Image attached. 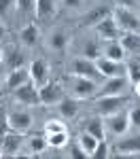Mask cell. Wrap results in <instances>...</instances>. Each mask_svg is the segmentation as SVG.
Masks as SVG:
<instances>
[{
    "label": "cell",
    "instance_id": "obj_25",
    "mask_svg": "<svg viewBox=\"0 0 140 159\" xmlns=\"http://www.w3.org/2000/svg\"><path fill=\"white\" fill-rule=\"evenodd\" d=\"M66 45H68V36L64 34L62 30H55V32L51 34V38H49V47L53 51H64Z\"/></svg>",
    "mask_w": 140,
    "mask_h": 159
},
{
    "label": "cell",
    "instance_id": "obj_8",
    "mask_svg": "<svg viewBox=\"0 0 140 159\" xmlns=\"http://www.w3.org/2000/svg\"><path fill=\"white\" fill-rule=\"evenodd\" d=\"M106 127L113 136H125L127 129H129V119H127V112L119 110L115 115H108L106 117Z\"/></svg>",
    "mask_w": 140,
    "mask_h": 159
},
{
    "label": "cell",
    "instance_id": "obj_29",
    "mask_svg": "<svg viewBox=\"0 0 140 159\" xmlns=\"http://www.w3.org/2000/svg\"><path fill=\"white\" fill-rule=\"evenodd\" d=\"M28 144H30V151H32L34 155H38V153H43V151L47 148V138H45V136H32Z\"/></svg>",
    "mask_w": 140,
    "mask_h": 159
},
{
    "label": "cell",
    "instance_id": "obj_15",
    "mask_svg": "<svg viewBox=\"0 0 140 159\" xmlns=\"http://www.w3.org/2000/svg\"><path fill=\"white\" fill-rule=\"evenodd\" d=\"M113 11L108 9V7H96V9H91V11L85 15V19L81 21V24L85 25V28H93V25H98L100 21H104L106 17H111Z\"/></svg>",
    "mask_w": 140,
    "mask_h": 159
},
{
    "label": "cell",
    "instance_id": "obj_31",
    "mask_svg": "<svg viewBox=\"0 0 140 159\" xmlns=\"http://www.w3.org/2000/svg\"><path fill=\"white\" fill-rule=\"evenodd\" d=\"M108 155H111V153H108V144H106V140H100L98 147L93 148V153H91L89 157H91V159H106Z\"/></svg>",
    "mask_w": 140,
    "mask_h": 159
},
{
    "label": "cell",
    "instance_id": "obj_22",
    "mask_svg": "<svg viewBox=\"0 0 140 159\" xmlns=\"http://www.w3.org/2000/svg\"><path fill=\"white\" fill-rule=\"evenodd\" d=\"M34 13H36V17H40V19H49V17L55 15V2L53 0H36Z\"/></svg>",
    "mask_w": 140,
    "mask_h": 159
},
{
    "label": "cell",
    "instance_id": "obj_13",
    "mask_svg": "<svg viewBox=\"0 0 140 159\" xmlns=\"http://www.w3.org/2000/svg\"><path fill=\"white\" fill-rule=\"evenodd\" d=\"M9 127L15 132H28L32 127V115L28 110H15L9 112Z\"/></svg>",
    "mask_w": 140,
    "mask_h": 159
},
{
    "label": "cell",
    "instance_id": "obj_9",
    "mask_svg": "<svg viewBox=\"0 0 140 159\" xmlns=\"http://www.w3.org/2000/svg\"><path fill=\"white\" fill-rule=\"evenodd\" d=\"M38 96H40V104H47V106H53L64 98L60 83H53V81H47L43 87H38Z\"/></svg>",
    "mask_w": 140,
    "mask_h": 159
},
{
    "label": "cell",
    "instance_id": "obj_6",
    "mask_svg": "<svg viewBox=\"0 0 140 159\" xmlns=\"http://www.w3.org/2000/svg\"><path fill=\"white\" fill-rule=\"evenodd\" d=\"M13 96L17 102H21L25 106H38L40 104V96H38V87L32 83V81H28L24 83L21 87H17L15 91H13Z\"/></svg>",
    "mask_w": 140,
    "mask_h": 159
},
{
    "label": "cell",
    "instance_id": "obj_3",
    "mask_svg": "<svg viewBox=\"0 0 140 159\" xmlns=\"http://www.w3.org/2000/svg\"><path fill=\"white\" fill-rule=\"evenodd\" d=\"M127 98H123V96H102V98H96V112L100 117H108V115L123 110Z\"/></svg>",
    "mask_w": 140,
    "mask_h": 159
},
{
    "label": "cell",
    "instance_id": "obj_20",
    "mask_svg": "<svg viewBox=\"0 0 140 159\" xmlns=\"http://www.w3.org/2000/svg\"><path fill=\"white\" fill-rule=\"evenodd\" d=\"M19 40L24 43V47H34L38 43V28L36 24H28L19 30Z\"/></svg>",
    "mask_w": 140,
    "mask_h": 159
},
{
    "label": "cell",
    "instance_id": "obj_21",
    "mask_svg": "<svg viewBox=\"0 0 140 159\" xmlns=\"http://www.w3.org/2000/svg\"><path fill=\"white\" fill-rule=\"evenodd\" d=\"M119 43H121V47L125 49V53H136V51H140V34H136V32L121 34Z\"/></svg>",
    "mask_w": 140,
    "mask_h": 159
},
{
    "label": "cell",
    "instance_id": "obj_43",
    "mask_svg": "<svg viewBox=\"0 0 140 159\" xmlns=\"http://www.w3.org/2000/svg\"><path fill=\"white\" fill-rule=\"evenodd\" d=\"M0 157H2V147H0Z\"/></svg>",
    "mask_w": 140,
    "mask_h": 159
},
{
    "label": "cell",
    "instance_id": "obj_4",
    "mask_svg": "<svg viewBox=\"0 0 140 159\" xmlns=\"http://www.w3.org/2000/svg\"><path fill=\"white\" fill-rule=\"evenodd\" d=\"M70 72L75 74V76H85V79H91V81H100L104 79L98 70V66H96V61L87 60V57H75L72 64H70Z\"/></svg>",
    "mask_w": 140,
    "mask_h": 159
},
{
    "label": "cell",
    "instance_id": "obj_12",
    "mask_svg": "<svg viewBox=\"0 0 140 159\" xmlns=\"http://www.w3.org/2000/svg\"><path fill=\"white\" fill-rule=\"evenodd\" d=\"M28 70H30V81L36 87H43L49 81V68H47V61L45 60H34Z\"/></svg>",
    "mask_w": 140,
    "mask_h": 159
},
{
    "label": "cell",
    "instance_id": "obj_35",
    "mask_svg": "<svg viewBox=\"0 0 140 159\" xmlns=\"http://www.w3.org/2000/svg\"><path fill=\"white\" fill-rule=\"evenodd\" d=\"M13 7H15V0H0V17H7Z\"/></svg>",
    "mask_w": 140,
    "mask_h": 159
},
{
    "label": "cell",
    "instance_id": "obj_39",
    "mask_svg": "<svg viewBox=\"0 0 140 159\" xmlns=\"http://www.w3.org/2000/svg\"><path fill=\"white\" fill-rule=\"evenodd\" d=\"M4 34H7V28L0 24V40H2V36H4Z\"/></svg>",
    "mask_w": 140,
    "mask_h": 159
},
{
    "label": "cell",
    "instance_id": "obj_5",
    "mask_svg": "<svg viewBox=\"0 0 140 159\" xmlns=\"http://www.w3.org/2000/svg\"><path fill=\"white\" fill-rule=\"evenodd\" d=\"M127 87V79L125 74H119V76H108L104 79V85L98 87V93L93 98H102V96H121Z\"/></svg>",
    "mask_w": 140,
    "mask_h": 159
},
{
    "label": "cell",
    "instance_id": "obj_7",
    "mask_svg": "<svg viewBox=\"0 0 140 159\" xmlns=\"http://www.w3.org/2000/svg\"><path fill=\"white\" fill-rule=\"evenodd\" d=\"M21 144H24V132H15V129H9L7 134L0 138L2 155H9V157H15V155L19 153Z\"/></svg>",
    "mask_w": 140,
    "mask_h": 159
},
{
    "label": "cell",
    "instance_id": "obj_17",
    "mask_svg": "<svg viewBox=\"0 0 140 159\" xmlns=\"http://www.w3.org/2000/svg\"><path fill=\"white\" fill-rule=\"evenodd\" d=\"M55 106H57L60 117H64V119H72L76 112H79V100L76 98H62Z\"/></svg>",
    "mask_w": 140,
    "mask_h": 159
},
{
    "label": "cell",
    "instance_id": "obj_1",
    "mask_svg": "<svg viewBox=\"0 0 140 159\" xmlns=\"http://www.w3.org/2000/svg\"><path fill=\"white\" fill-rule=\"evenodd\" d=\"M113 19H115V24L119 25L121 32H136V34H140V17L132 9L117 7L113 11Z\"/></svg>",
    "mask_w": 140,
    "mask_h": 159
},
{
    "label": "cell",
    "instance_id": "obj_19",
    "mask_svg": "<svg viewBox=\"0 0 140 159\" xmlns=\"http://www.w3.org/2000/svg\"><path fill=\"white\" fill-rule=\"evenodd\" d=\"M117 151H119V155H136V153H140V136H127L125 140H119Z\"/></svg>",
    "mask_w": 140,
    "mask_h": 159
},
{
    "label": "cell",
    "instance_id": "obj_10",
    "mask_svg": "<svg viewBox=\"0 0 140 159\" xmlns=\"http://www.w3.org/2000/svg\"><path fill=\"white\" fill-rule=\"evenodd\" d=\"M96 66H98V70L104 79H108V76H119V74H125V66H123V61H113L108 60V57H98L96 60Z\"/></svg>",
    "mask_w": 140,
    "mask_h": 159
},
{
    "label": "cell",
    "instance_id": "obj_34",
    "mask_svg": "<svg viewBox=\"0 0 140 159\" xmlns=\"http://www.w3.org/2000/svg\"><path fill=\"white\" fill-rule=\"evenodd\" d=\"M34 4H36V0H15V7H17V11H32L34 9Z\"/></svg>",
    "mask_w": 140,
    "mask_h": 159
},
{
    "label": "cell",
    "instance_id": "obj_38",
    "mask_svg": "<svg viewBox=\"0 0 140 159\" xmlns=\"http://www.w3.org/2000/svg\"><path fill=\"white\" fill-rule=\"evenodd\" d=\"M81 2H83V0H64V7H68V9H79Z\"/></svg>",
    "mask_w": 140,
    "mask_h": 159
},
{
    "label": "cell",
    "instance_id": "obj_28",
    "mask_svg": "<svg viewBox=\"0 0 140 159\" xmlns=\"http://www.w3.org/2000/svg\"><path fill=\"white\" fill-rule=\"evenodd\" d=\"M125 74H127V81L132 85L140 83V61L138 60H132L129 64L125 66Z\"/></svg>",
    "mask_w": 140,
    "mask_h": 159
},
{
    "label": "cell",
    "instance_id": "obj_37",
    "mask_svg": "<svg viewBox=\"0 0 140 159\" xmlns=\"http://www.w3.org/2000/svg\"><path fill=\"white\" fill-rule=\"evenodd\" d=\"M117 2V7H123V9H132V7H136V2L138 0H115Z\"/></svg>",
    "mask_w": 140,
    "mask_h": 159
},
{
    "label": "cell",
    "instance_id": "obj_24",
    "mask_svg": "<svg viewBox=\"0 0 140 159\" xmlns=\"http://www.w3.org/2000/svg\"><path fill=\"white\" fill-rule=\"evenodd\" d=\"M102 53H104V49H102V45H98L96 40H89L87 45L83 47V57H87V60H91V61H96L98 57H102Z\"/></svg>",
    "mask_w": 140,
    "mask_h": 159
},
{
    "label": "cell",
    "instance_id": "obj_40",
    "mask_svg": "<svg viewBox=\"0 0 140 159\" xmlns=\"http://www.w3.org/2000/svg\"><path fill=\"white\" fill-rule=\"evenodd\" d=\"M134 89H136V93H138V98H140V83H136V85H134Z\"/></svg>",
    "mask_w": 140,
    "mask_h": 159
},
{
    "label": "cell",
    "instance_id": "obj_26",
    "mask_svg": "<svg viewBox=\"0 0 140 159\" xmlns=\"http://www.w3.org/2000/svg\"><path fill=\"white\" fill-rule=\"evenodd\" d=\"M47 138V147L51 148H62L68 142V132H57V134H45Z\"/></svg>",
    "mask_w": 140,
    "mask_h": 159
},
{
    "label": "cell",
    "instance_id": "obj_16",
    "mask_svg": "<svg viewBox=\"0 0 140 159\" xmlns=\"http://www.w3.org/2000/svg\"><path fill=\"white\" fill-rule=\"evenodd\" d=\"M4 64H7L9 70H19L25 66V53L19 51L17 47H9L4 53Z\"/></svg>",
    "mask_w": 140,
    "mask_h": 159
},
{
    "label": "cell",
    "instance_id": "obj_33",
    "mask_svg": "<svg viewBox=\"0 0 140 159\" xmlns=\"http://www.w3.org/2000/svg\"><path fill=\"white\" fill-rule=\"evenodd\" d=\"M9 129H11V127H9V112L0 106V138L7 134Z\"/></svg>",
    "mask_w": 140,
    "mask_h": 159
},
{
    "label": "cell",
    "instance_id": "obj_11",
    "mask_svg": "<svg viewBox=\"0 0 140 159\" xmlns=\"http://www.w3.org/2000/svg\"><path fill=\"white\" fill-rule=\"evenodd\" d=\"M93 28H96L98 36L104 38V40H119V38H121V30H119V25L115 24L113 15L106 17L104 21H100L98 25H93Z\"/></svg>",
    "mask_w": 140,
    "mask_h": 159
},
{
    "label": "cell",
    "instance_id": "obj_23",
    "mask_svg": "<svg viewBox=\"0 0 140 159\" xmlns=\"http://www.w3.org/2000/svg\"><path fill=\"white\" fill-rule=\"evenodd\" d=\"M85 132L87 134H91L96 140H106V129H104V121H102L100 117H96V119H91V121H87V125H85Z\"/></svg>",
    "mask_w": 140,
    "mask_h": 159
},
{
    "label": "cell",
    "instance_id": "obj_36",
    "mask_svg": "<svg viewBox=\"0 0 140 159\" xmlns=\"http://www.w3.org/2000/svg\"><path fill=\"white\" fill-rule=\"evenodd\" d=\"M70 157H75V159H87V153L81 148V144H75V147L70 148Z\"/></svg>",
    "mask_w": 140,
    "mask_h": 159
},
{
    "label": "cell",
    "instance_id": "obj_18",
    "mask_svg": "<svg viewBox=\"0 0 140 159\" xmlns=\"http://www.w3.org/2000/svg\"><path fill=\"white\" fill-rule=\"evenodd\" d=\"M102 49H104V53H102V55H104V57H108V60H113V61H123L125 60V49H123V47H121V43H119V40H108V43H106V47H102Z\"/></svg>",
    "mask_w": 140,
    "mask_h": 159
},
{
    "label": "cell",
    "instance_id": "obj_41",
    "mask_svg": "<svg viewBox=\"0 0 140 159\" xmlns=\"http://www.w3.org/2000/svg\"><path fill=\"white\" fill-rule=\"evenodd\" d=\"M2 83H4V76H2V70H0V89H2Z\"/></svg>",
    "mask_w": 140,
    "mask_h": 159
},
{
    "label": "cell",
    "instance_id": "obj_30",
    "mask_svg": "<svg viewBox=\"0 0 140 159\" xmlns=\"http://www.w3.org/2000/svg\"><path fill=\"white\" fill-rule=\"evenodd\" d=\"M57 132H68L64 121H60V119H49V121L45 123V134H57Z\"/></svg>",
    "mask_w": 140,
    "mask_h": 159
},
{
    "label": "cell",
    "instance_id": "obj_42",
    "mask_svg": "<svg viewBox=\"0 0 140 159\" xmlns=\"http://www.w3.org/2000/svg\"><path fill=\"white\" fill-rule=\"evenodd\" d=\"M2 51H4V49H2V47H0V61H2Z\"/></svg>",
    "mask_w": 140,
    "mask_h": 159
},
{
    "label": "cell",
    "instance_id": "obj_14",
    "mask_svg": "<svg viewBox=\"0 0 140 159\" xmlns=\"http://www.w3.org/2000/svg\"><path fill=\"white\" fill-rule=\"evenodd\" d=\"M30 81V70H25V68H19V70H11L9 76L4 79V87L9 89V91H15L17 87H21L24 83Z\"/></svg>",
    "mask_w": 140,
    "mask_h": 159
},
{
    "label": "cell",
    "instance_id": "obj_27",
    "mask_svg": "<svg viewBox=\"0 0 140 159\" xmlns=\"http://www.w3.org/2000/svg\"><path fill=\"white\" fill-rule=\"evenodd\" d=\"M98 142H100V140H96V138H93L91 134H87V132H83L81 138H79V144H81V148L87 153V157L93 153V148L98 147Z\"/></svg>",
    "mask_w": 140,
    "mask_h": 159
},
{
    "label": "cell",
    "instance_id": "obj_32",
    "mask_svg": "<svg viewBox=\"0 0 140 159\" xmlns=\"http://www.w3.org/2000/svg\"><path fill=\"white\" fill-rule=\"evenodd\" d=\"M127 119H129V127L140 129V106H134L127 110Z\"/></svg>",
    "mask_w": 140,
    "mask_h": 159
},
{
    "label": "cell",
    "instance_id": "obj_2",
    "mask_svg": "<svg viewBox=\"0 0 140 159\" xmlns=\"http://www.w3.org/2000/svg\"><path fill=\"white\" fill-rule=\"evenodd\" d=\"M98 81H91L85 76H75L70 79V89H72V98L76 100H89L98 93Z\"/></svg>",
    "mask_w": 140,
    "mask_h": 159
}]
</instances>
